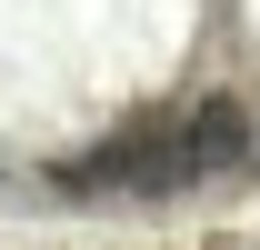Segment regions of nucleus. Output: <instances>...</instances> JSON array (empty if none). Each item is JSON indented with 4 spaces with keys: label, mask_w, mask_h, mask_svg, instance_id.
Listing matches in <instances>:
<instances>
[{
    "label": "nucleus",
    "mask_w": 260,
    "mask_h": 250,
    "mask_svg": "<svg viewBox=\"0 0 260 250\" xmlns=\"http://www.w3.org/2000/svg\"><path fill=\"white\" fill-rule=\"evenodd\" d=\"M50 190H60V200H90V210H110V200H170V190H190L180 120H140V130H120V140H100V150H80V160H50Z\"/></svg>",
    "instance_id": "1"
},
{
    "label": "nucleus",
    "mask_w": 260,
    "mask_h": 250,
    "mask_svg": "<svg viewBox=\"0 0 260 250\" xmlns=\"http://www.w3.org/2000/svg\"><path fill=\"white\" fill-rule=\"evenodd\" d=\"M180 150H190V190H200V180H230V170H250L260 130H250V110H240L230 90H210V100H190V110H180Z\"/></svg>",
    "instance_id": "2"
},
{
    "label": "nucleus",
    "mask_w": 260,
    "mask_h": 250,
    "mask_svg": "<svg viewBox=\"0 0 260 250\" xmlns=\"http://www.w3.org/2000/svg\"><path fill=\"white\" fill-rule=\"evenodd\" d=\"M240 250H260V240H240Z\"/></svg>",
    "instance_id": "3"
}]
</instances>
